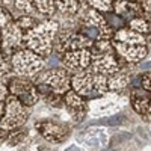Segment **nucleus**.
Listing matches in <instances>:
<instances>
[{
    "mask_svg": "<svg viewBox=\"0 0 151 151\" xmlns=\"http://www.w3.org/2000/svg\"><path fill=\"white\" fill-rule=\"evenodd\" d=\"M24 35L26 33L20 29L15 21L8 24L5 29H2V52L8 56H14L15 53L24 50L26 48Z\"/></svg>",
    "mask_w": 151,
    "mask_h": 151,
    "instance_id": "9",
    "label": "nucleus"
},
{
    "mask_svg": "<svg viewBox=\"0 0 151 151\" xmlns=\"http://www.w3.org/2000/svg\"><path fill=\"white\" fill-rule=\"evenodd\" d=\"M64 106L68 112L70 118L74 122H80L85 116H86V112H88V101L80 97L77 92H74L73 89L68 91L64 95Z\"/></svg>",
    "mask_w": 151,
    "mask_h": 151,
    "instance_id": "12",
    "label": "nucleus"
},
{
    "mask_svg": "<svg viewBox=\"0 0 151 151\" xmlns=\"http://www.w3.org/2000/svg\"><path fill=\"white\" fill-rule=\"evenodd\" d=\"M8 136H9V133H5L3 130H0V144L5 142V141L8 139Z\"/></svg>",
    "mask_w": 151,
    "mask_h": 151,
    "instance_id": "31",
    "label": "nucleus"
},
{
    "mask_svg": "<svg viewBox=\"0 0 151 151\" xmlns=\"http://www.w3.org/2000/svg\"><path fill=\"white\" fill-rule=\"evenodd\" d=\"M45 67V59L24 48L12 56V73L17 77L32 79L36 77Z\"/></svg>",
    "mask_w": 151,
    "mask_h": 151,
    "instance_id": "4",
    "label": "nucleus"
},
{
    "mask_svg": "<svg viewBox=\"0 0 151 151\" xmlns=\"http://www.w3.org/2000/svg\"><path fill=\"white\" fill-rule=\"evenodd\" d=\"M104 20H106V24H107V27L113 32H118L124 27H127L129 26V23L125 21L122 17L116 15L115 12H110V14H104Z\"/></svg>",
    "mask_w": 151,
    "mask_h": 151,
    "instance_id": "20",
    "label": "nucleus"
},
{
    "mask_svg": "<svg viewBox=\"0 0 151 151\" xmlns=\"http://www.w3.org/2000/svg\"><path fill=\"white\" fill-rule=\"evenodd\" d=\"M130 85V74L125 71L124 68H121L118 73L112 74L107 77V86L109 91L113 92H122L124 89H127Z\"/></svg>",
    "mask_w": 151,
    "mask_h": 151,
    "instance_id": "16",
    "label": "nucleus"
},
{
    "mask_svg": "<svg viewBox=\"0 0 151 151\" xmlns=\"http://www.w3.org/2000/svg\"><path fill=\"white\" fill-rule=\"evenodd\" d=\"M26 136H27V132L26 130H17V132H14L12 134H9L8 139L5 142L9 147H18L24 139H26Z\"/></svg>",
    "mask_w": 151,
    "mask_h": 151,
    "instance_id": "25",
    "label": "nucleus"
},
{
    "mask_svg": "<svg viewBox=\"0 0 151 151\" xmlns=\"http://www.w3.org/2000/svg\"><path fill=\"white\" fill-rule=\"evenodd\" d=\"M12 21H14V15L11 14V11L6 9L3 5H0V29H5Z\"/></svg>",
    "mask_w": 151,
    "mask_h": 151,
    "instance_id": "26",
    "label": "nucleus"
},
{
    "mask_svg": "<svg viewBox=\"0 0 151 151\" xmlns=\"http://www.w3.org/2000/svg\"><path fill=\"white\" fill-rule=\"evenodd\" d=\"M91 55H92V62H91L89 70L95 74H101L109 77V76L118 73L122 68V64L119 58L116 56L112 41L94 42L91 48Z\"/></svg>",
    "mask_w": 151,
    "mask_h": 151,
    "instance_id": "3",
    "label": "nucleus"
},
{
    "mask_svg": "<svg viewBox=\"0 0 151 151\" xmlns=\"http://www.w3.org/2000/svg\"><path fill=\"white\" fill-rule=\"evenodd\" d=\"M60 62L64 64V68L73 71L74 74L89 70L92 55L91 50H77V52H68L60 58Z\"/></svg>",
    "mask_w": 151,
    "mask_h": 151,
    "instance_id": "10",
    "label": "nucleus"
},
{
    "mask_svg": "<svg viewBox=\"0 0 151 151\" xmlns=\"http://www.w3.org/2000/svg\"><path fill=\"white\" fill-rule=\"evenodd\" d=\"M36 130L50 144H64L71 133V127L67 122L56 119H42L36 122Z\"/></svg>",
    "mask_w": 151,
    "mask_h": 151,
    "instance_id": "8",
    "label": "nucleus"
},
{
    "mask_svg": "<svg viewBox=\"0 0 151 151\" xmlns=\"http://www.w3.org/2000/svg\"><path fill=\"white\" fill-rule=\"evenodd\" d=\"M88 6L98 11L100 14H110L113 12V2H109V0H89V2H86Z\"/></svg>",
    "mask_w": 151,
    "mask_h": 151,
    "instance_id": "22",
    "label": "nucleus"
},
{
    "mask_svg": "<svg viewBox=\"0 0 151 151\" xmlns=\"http://www.w3.org/2000/svg\"><path fill=\"white\" fill-rule=\"evenodd\" d=\"M71 76L68 70L53 67L45 71H41L40 74L33 77L35 85H44L48 89L59 95H65L68 91H71Z\"/></svg>",
    "mask_w": 151,
    "mask_h": 151,
    "instance_id": "6",
    "label": "nucleus"
},
{
    "mask_svg": "<svg viewBox=\"0 0 151 151\" xmlns=\"http://www.w3.org/2000/svg\"><path fill=\"white\" fill-rule=\"evenodd\" d=\"M139 86L144 88L145 91L151 92V70H148L139 76Z\"/></svg>",
    "mask_w": 151,
    "mask_h": 151,
    "instance_id": "27",
    "label": "nucleus"
},
{
    "mask_svg": "<svg viewBox=\"0 0 151 151\" xmlns=\"http://www.w3.org/2000/svg\"><path fill=\"white\" fill-rule=\"evenodd\" d=\"M112 44L121 64H139L148 56V50L145 45H127L115 41H112Z\"/></svg>",
    "mask_w": 151,
    "mask_h": 151,
    "instance_id": "11",
    "label": "nucleus"
},
{
    "mask_svg": "<svg viewBox=\"0 0 151 151\" xmlns=\"http://www.w3.org/2000/svg\"><path fill=\"white\" fill-rule=\"evenodd\" d=\"M112 41L119 42V44H127V45H145L147 44L145 36L141 35V33H136L130 27H124V29L115 32V33H113Z\"/></svg>",
    "mask_w": 151,
    "mask_h": 151,
    "instance_id": "15",
    "label": "nucleus"
},
{
    "mask_svg": "<svg viewBox=\"0 0 151 151\" xmlns=\"http://www.w3.org/2000/svg\"><path fill=\"white\" fill-rule=\"evenodd\" d=\"M127 27H130V29L134 30L136 33H141V35H144V36L150 35V32H151V24H150L144 17L133 18V20L129 23V26H127Z\"/></svg>",
    "mask_w": 151,
    "mask_h": 151,
    "instance_id": "21",
    "label": "nucleus"
},
{
    "mask_svg": "<svg viewBox=\"0 0 151 151\" xmlns=\"http://www.w3.org/2000/svg\"><path fill=\"white\" fill-rule=\"evenodd\" d=\"M9 97V88L8 83L3 82V79H0V103H5Z\"/></svg>",
    "mask_w": 151,
    "mask_h": 151,
    "instance_id": "28",
    "label": "nucleus"
},
{
    "mask_svg": "<svg viewBox=\"0 0 151 151\" xmlns=\"http://www.w3.org/2000/svg\"><path fill=\"white\" fill-rule=\"evenodd\" d=\"M29 115V107H26L17 98L9 95L5 101V113L0 121V130H3L5 133H14L17 130H21L23 125L27 122Z\"/></svg>",
    "mask_w": 151,
    "mask_h": 151,
    "instance_id": "5",
    "label": "nucleus"
},
{
    "mask_svg": "<svg viewBox=\"0 0 151 151\" xmlns=\"http://www.w3.org/2000/svg\"><path fill=\"white\" fill-rule=\"evenodd\" d=\"M145 41H147V50H148V55H151V33L145 36Z\"/></svg>",
    "mask_w": 151,
    "mask_h": 151,
    "instance_id": "30",
    "label": "nucleus"
},
{
    "mask_svg": "<svg viewBox=\"0 0 151 151\" xmlns=\"http://www.w3.org/2000/svg\"><path fill=\"white\" fill-rule=\"evenodd\" d=\"M0 52H2V29H0Z\"/></svg>",
    "mask_w": 151,
    "mask_h": 151,
    "instance_id": "33",
    "label": "nucleus"
},
{
    "mask_svg": "<svg viewBox=\"0 0 151 151\" xmlns=\"http://www.w3.org/2000/svg\"><path fill=\"white\" fill-rule=\"evenodd\" d=\"M35 5V9L36 12L40 14L44 20H48L55 15V12L58 11L56 9V3L53 0H35L33 2Z\"/></svg>",
    "mask_w": 151,
    "mask_h": 151,
    "instance_id": "18",
    "label": "nucleus"
},
{
    "mask_svg": "<svg viewBox=\"0 0 151 151\" xmlns=\"http://www.w3.org/2000/svg\"><path fill=\"white\" fill-rule=\"evenodd\" d=\"M113 12L122 17L127 23H130L133 18L144 17L141 2H122V0L121 2H113Z\"/></svg>",
    "mask_w": 151,
    "mask_h": 151,
    "instance_id": "14",
    "label": "nucleus"
},
{
    "mask_svg": "<svg viewBox=\"0 0 151 151\" xmlns=\"http://www.w3.org/2000/svg\"><path fill=\"white\" fill-rule=\"evenodd\" d=\"M60 30V23L56 18L41 20V23L24 35L26 48L41 58H50L55 50V41Z\"/></svg>",
    "mask_w": 151,
    "mask_h": 151,
    "instance_id": "1",
    "label": "nucleus"
},
{
    "mask_svg": "<svg viewBox=\"0 0 151 151\" xmlns=\"http://www.w3.org/2000/svg\"><path fill=\"white\" fill-rule=\"evenodd\" d=\"M12 73V56L0 52V79H9V74Z\"/></svg>",
    "mask_w": 151,
    "mask_h": 151,
    "instance_id": "24",
    "label": "nucleus"
},
{
    "mask_svg": "<svg viewBox=\"0 0 151 151\" xmlns=\"http://www.w3.org/2000/svg\"><path fill=\"white\" fill-rule=\"evenodd\" d=\"M71 89L80 97L88 100H97L107 94V77L101 74H95L91 70H86L71 76Z\"/></svg>",
    "mask_w": 151,
    "mask_h": 151,
    "instance_id": "2",
    "label": "nucleus"
},
{
    "mask_svg": "<svg viewBox=\"0 0 151 151\" xmlns=\"http://www.w3.org/2000/svg\"><path fill=\"white\" fill-rule=\"evenodd\" d=\"M8 88H9V95L17 98L26 107L35 106L41 100V95L38 92L36 85L30 79H23V77L12 76V77H9Z\"/></svg>",
    "mask_w": 151,
    "mask_h": 151,
    "instance_id": "7",
    "label": "nucleus"
},
{
    "mask_svg": "<svg viewBox=\"0 0 151 151\" xmlns=\"http://www.w3.org/2000/svg\"><path fill=\"white\" fill-rule=\"evenodd\" d=\"M130 104L133 110L139 115H148L151 107V92L144 88H130Z\"/></svg>",
    "mask_w": 151,
    "mask_h": 151,
    "instance_id": "13",
    "label": "nucleus"
},
{
    "mask_svg": "<svg viewBox=\"0 0 151 151\" xmlns=\"http://www.w3.org/2000/svg\"><path fill=\"white\" fill-rule=\"evenodd\" d=\"M3 113H5V103H0V121L3 118Z\"/></svg>",
    "mask_w": 151,
    "mask_h": 151,
    "instance_id": "32",
    "label": "nucleus"
},
{
    "mask_svg": "<svg viewBox=\"0 0 151 151\" xmlns=\"http://www.w3.org/2000/svg\"><path fill=\"white\" fill-rule=\"evenodd\" d=\"M18 26H20V29L24 32V33H27L29 30H32V29H35L38 24H40L41 21L38 20V18H35V17H26V15H23V17H18V18H15L14 20Z\"/></svg>",
    "mask_w": 151,
    "mask_h": 151,
    "instance_id": "23",
    "label": "nucleus"
},
{
    "mask_svg": "<svg viewBox=\"0 0 151 151\" xmlns=\"http://www.w3.org/2000/svg\"><path fill=\"white\" fill-rule=\"evenodd\" d=\"M141 3H142V11H144V18L151 24V0L141 2Z\"/></svg>",
    "mask_w": 151,
    "mask_h": 151,
    "instance_id": "29",
    "label": "nucleus"
},
{
    "mask_svg": "<svg viewBox=\"0 0 151 151\" xmlns=\"http://www.w3.org/2000/svg\"><path fill=\"white\" fill-rule=\"evenodd\" d=\"M56 9L58 12L64 14L65 17H76L82 11L83 2H77V0H56Z\"/></svg>",
    "mask_w": 151,
    "mask_h": 151,
    "instance_id": "17",
    "label": "nucleus"
},
{
    "mask_svg": "<svg viewBox=\"0 0 151 151\" xmlns=\"http://www.w3.org/2000/svg\"><path fill=\"white\" fill-rule=\"evenodd\" d=\"M12 6H14L18 12H20V15L18 17H23V15H26V17H38L40 14L36 12L35 9V5L33 2H30V0H17V2H12ZM17 17V18H18Z\"/></svg>",
    "mask_w": 151,
    "mask_h": 151,
    "instance_id": "19",
    "label": "nucleus"
}]
</instances>
